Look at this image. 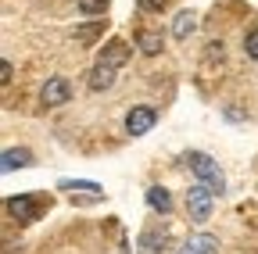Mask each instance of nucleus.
Instances as JSON below:
<instances>
[{
    "instance_id": "nucleus-1",
    "label": "nucleus",
    "mask_w": 258,
    "mask_h": 254,
    "mask_svg": "<svg viewBox=\"0 0 258 254\" xmlns=\"http://www.w3.org/2000/svg\"><path fill=\"white\" fill-rule=\"evenodd\" d=\"M183 161H186V168H190L194 176H198V179H201V183L212 190L215 197H222V194H226V176H222V168L212 161L208 154H201V150H190V154L183 157Z\"/></svg>"
},
{
    "instance_id": "nucleus-2",
    "label": "nucleus",
    "mask_w": 258,
    "mask_h": 254,
    "mask_svg": "<svg viewBox=\"0 0 258 254\" xmlns=\"http://www.w3.org/2000/svg\"><path fill=\"white\" fill-rule=\"evenodd\" d=\"M212 204H215V194L201 179L194 186H186V211H190V218L198 222V226H205V222L212 218Z\"/></svg>"
},
{
    "instance_id": "nucleus-3",
    "label": "nucleus",
    "mask_w": 258,
    "mask_h": 254,
    "mask_svg": "<svg viewBox=\"0 0 258 254\" xmlns=\"http://www.w3.org/2000/svg\"><path fill=\"white\" fill-rule=\"evenodd\" d=\"M40 211H43V197H29V194H22V197H8V215H11V218L29 222V218H36Z\"/></svg>"
},
{
    "instance_id": "nucleus-4",
    "label": "nucleus",
    "mask_w": 258,
    "mask_h": 254,
    "mask_svg": "<svg viewBox=\"0 0 258 254\" xmlns=\"http://www.w3.org/2000/svg\"><path fill=\"white\" fill-rule=\"evenodd\" d=\"M154 122H158L154 108H133V111L125 115V133L129 136H144V133L154 129Z\"/></svg>"
},
{
    "instance_id": "nucleus-5",
    "label": "nucleus",
    "mask_w": 258,
    "mask_h": 254,
    "mask_svg": "<svg viewBox=\"0 0 258 254\" xmlns=\"http://www.w3.org/2000/svg\"><path fill=\"white\" fill-rule=\"evenodd\" d=\"M129 43L125 40H111V43H104V50H101V57H97V65H108V68H122L125 61H129Z\"/></svg>"
},
{
    "instance_id": "nucleus-6",
    "label": "nucleus",
    "mask_w": 258,
    "mask_h": 254,
    "mask_svg": "<svg viewBox=\"0 0 258 254\" xmlns=\"http://www.w3.org/2000/svg\"><path fill=\"white\" fill-rule=\"evenodd\" d=\"M40 97H43V104H47V108H61L64 101L72 97V90H69V82H64V79H57V75H54V79H47V82H43Z\"/></svg>"
},
{
    "instance_id": "nucleus-7",
    "label": "nucleus",
    "mask_w": 258,
    "mask_h": 254,
    "mask_svg": "<svg viewBox=\"0 0 258 254\" xmlns=\"http://www.w3.org/2000/svg\"><path fill=\"white\" fill-rule=\"evenodd\" d=\"M176 254H219V236H212V233H198V236H190L186 243H179Z\"/></svg>"
},
{
    "instance_id": "nucleus-8",
    "label": "nucleus",
    "mask_w": 258,
    "mask_h": 254,
    "mask_svg": "<svg viewBox=\"0 0 258 254\" xmlns=\"http://www.w3.org/2000/svg\"><path fill=\"white\" fill-rule=\"evenodd\" d=\"M169 250V233L165 229H147L144 236H140V254H165Z\"/></svg>"
},
{
    "instance_id": "nucleus-9",
    "label": "nucleus",
    "mask_w": 258,
    "mask_h": 254,
    "mask_svg": "<svg viewBox=\"0 0 258 254\" xmlns=\"http://www.w3.org/2000/svg\"><path fill=\"white\" fill-rule=\"evenodd\" d=\"M25 165H32V154H29L25 147H8V150H4V161H0V168H4V172L25 168Z\"/></svg>"
},
{
    "instance_id": "nucleus-10",
    "label": "nucleus",
    "mask_w": 258,
    "mask_h": 254,
    "mask_svg": "<svg viewBox=\"0 0 258 254\" xmlns=\"http://www.w3.org/2000/svg\"><path fill=\"white\" fill-rule=\"evenodd\" d=\"M137 47H140V54L154 57V54H161L165 40H161V33H154V29H144V33H137Z\"/></svg>"
},
{
    "instance_id": "nucleus-11",
    "label": "nucleus",
    "mask_w": 258,
    "mask_h": 254,
    "mask_svg": "<svg viewBox=\"0 0 258 254\" xmlns=\"http://www.w3.org/2000/svg\"><path fill=\"white\" fill-rule=\"evenodd\" d=\"M147 204H151V211H158V215H169V211H172V197H169V190H161V186H151V190H147Z\"/></svg>"
},
{
    "instance_id": "nucleus-12",
    "label": "nucleus",
    "mask_w": 258,
    "mask_h": 254,
    "mask_svg": "<svg viewBox=\"0 0 258 254\" xmlns=\"http://www.w3.org/2000/svg\"><path fill=\"white\" fill-rule=\"evenodd\" d=\"M194 29H198V18H194V11H179L176 22H172V36H176V40H186Z\"/></svg>"
},
{
    "instance_id": "nucleus-13",
    "label": "nucleus",
    "mask_w": 258,
    "mask_h": 254,
    "mask_svg": "<svg viewBox=\"0 0 258 254\" xmlns=\"http://www.w3.org/2000/svg\"><path fill=\"white\" fill-rule=\"evenodd\" d=\"M111 82H115V68H108V65H97V68L90 72V90H93V93L108 90Z\"/></svg>"
},
{
    "instance_id": "nucleus-14",
    "label": "nucleus",
    "mask_w": 258,
    "mask_h": 254,
    "mask_svg": "<svg viewBox=\"0 0 258 254\" xmlns=\"http://www.w3.org/2000/svg\"><path fill=\"white\" fill-rule=\"evenodd\" d=\"M101 36H104V22H101V18L90 22V25H79V29H76V43H86V47H90L93 40H101Z\"/></svg>"
},
{
    "instance_id": "nucleus-15",
    "label": "nucleus",
    "mask_w": 258,
    "mask_h": 254,
    "mask_svg": "<svg viewBox=\"0 0 258 254\" xmlns=\"http://www.w3.org/2000/svg\"><path fill=\"white\" fill-rule=\"evenodd\" d=\"M76 4H79V11L90 15V18H101V15L108 11V0H76Z\"/></svg>"
},
{
    "instance_id": "nucleus-16",
    "label": "nucleus",
    "mask_w": 258,
    "mask_h": 254,
    "mask_svg": "<svg viewBox=\"0 0 258 254\" xmlns=\"http://www.w3.org/2000/svg\"><path fill=\"white\" fill-rule=\"evenodd\" d=\"M61 190H69V194H76V190H93V194H101V186L90 183V179H61Z\"/></svg>"
},
{
    "instance_id": "nucleus-17",
    "label": "nucleus",
    "mask_w": 258,
    "mask_h": 254,
    "mask_svg": "<svg viewBox=\"0 0 258 254\" xmlns=\"http://www.w3.org/2000/svg\"><path fill=\"white\" fill-rule=\"evenodd\" d=\"M137 4H140V11H144V15H161L169 0H137Z\"/></svg>"
},
{
    "instance_id": "nucleus-18",
    "label": "nucleus",
    "mask_w": 258,
    "mask_h": 254,
    "mask_svg": "<svg viewBox=\"0 0 258 254\" xmlns=\"http://www.w3.org/2000/svg\"><path fill=\"white\" fill-rule=\"evenodd\" d=\"M244 54L258 61V29H251V33L244 36Z\"/></svg>"
},
{
    "instance_id": "nucleus-19",
    "label": "nucleus",
    "mask_w": 258,
    "mask_h": 254,
    "mask_svg": "<svg viewBox=\"0 0 258 254\" xmlns=\"http://www.w3.org/2000/svg\"><path fill=\"white\" fill-rule=\"evenodd\" d=\"M11 75H15V68H11V61H4V65H0V82H11Z\"/></svg>"
}]
</instances>
